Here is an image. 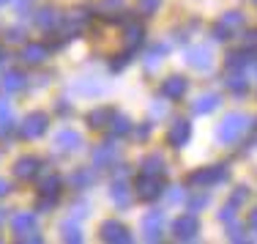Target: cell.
Here are the masks:
<instances>
[{
  "label": "cell",
  "instance_id": "cell-1",
  "mask_svg": "<svg viewBox=\"0 0 257 244\" xmlns=\"http://www.w3.org/2000/svg\"><path fill=\"white\" fill-rule=\"evenodd\" d=\"M246 129H249V118H246V115H243V113H227L222 118V124L216 126V140L222 145L235 143V140L241 137Z\"/></svg>",
  "mask_w": 257,
  "mask_h": 244
},
{
  "label": "cell",
  "instance_id": "cell-2",
  "mask_svg": "<svg viewBox=\"0 0 257 244\" xmlns=\"http://www.w3.org/2000/svg\"><path fill=\"white\" fill-rule=\"evenodd\" d=\"M164 176H154V173H140L137 176V181H134V192L140 195V200H156V198H162V192H164Z\"/></svg>",
  "mask_w": 257,
  "mask_h": 244
},
{
  "label": "cell",
  "instance_id": "cell-3",
  "mask_svg": "<svg viewBox=\"0 0 257 244\" xmlns=\"http://www.w3.org/2000/svg\"><path fill=\"white\" fill-rule=\"evenodd\" d=\"M47 129H50V115L47 113H30L20 124V137L22 140H39Z\"/></svg>",
  "mask_w": 257,
  "mask_h": 244
},
{
  "label": "cell",
  "instance_id": "cell-4",
  "mask_svg": "<svg viewBox=\"0 0 257 244\" xmlns=\"http://www.w3.org/2000/svg\"><path fill=\"white\" fill-rule=\"evenodd\" d=\"M227 176H230V170L224 165H213V168H203L197 173H192L189 176V184L192 187H213V184L227 181Z\"/></svg>",
  "mask_w": 257,
  "mask_h": 244
},
{
  "label": "cell",
  "instance_id": "cell-5",
  "mask_svg": "<svg viewBox=\"0 0 257 244\" xmlns=\"http://www.w3.org/2000/svg\"><path fill=\"white\" fill-rule=\"evenodd\" d=\"M173 233H175V239L178 241H192L194 236L200 233V222H197V214H183V217H178L173 222Z\"/></svg>",
  "mask_w": 257,
  "mask_h": 244
},
{
  "label": "cell",
  "instance_id": "cell-6",
  "mask_svg": "<svg viewBox=\"0 0 257 244\" xmlns=\"http://www.w3.org/2000/svg\"><path fill=\"white\" fill-rule=\"evenodd\" d=\"M101 239L107 244H132V236H128V228L126 225H120L118 219H107V222H101Z\"/></svg>",
  "mask_w": 257,
  "mask_h": 244
},
{
  "label": "cell",
  "instance_id": "cell-7",
  "mask_svg": "<svg viewBox=\"0 0 257 244\" xmlns=\"http://www.w3.org/2000/svg\"><path fill=\"white\" fill-rule=\"evenodd\" d=\"M90 159H93L96 168H109V165H115L118 162V145H115V140H107V143L96 145Z\"/></svg>",
  "mask_w": 257,
  "mask_h": 244
},
{
  "label": "cell",
  "instance_id": "cell-8",
  "mask_svg": "<svg viewBox=\"0 0 257 244\" xmlns=\"http://www.w3.org/2000/svg\"><path fill=\"white\" fill-rule=\"evenodd\" d=\"M79 145H82V135L74 129H60L58 135H55V148H58V154H74V151H79Z\"/></svg>",
  "mask_w": 257,
  "mask_h": 244
},
{
  "label": "cell",
  "instance_id": "cell-9",
  "mask_svg": "<svg viewBox=\"0 0 257 244\" xmlns=\"http://www.w3.org/2000/svg\"><path fill=\"white\" fill-rule=\"evenodd\" d=\"M162 230H164V214L162 211H148V214L143 217V233L148 241H159L162 239Z\"/></svg>",
  "mask_w": 257,
  "mask_h": 244
},
{
  "label": "cell",
  "instance_id": "cell-10",
  "mask_svg": "<svg viewBox=\"0 0 257 244\" xmlns=\"http://www.w3.org/2000/svg\"><path fill=\"white\" fill-rule=\"evenodd\" d=\"M189 137H192V124L189 121H173V126H170V132H167V143L173 145V148H183V145L189 143Z\"/></svg>",
  "mask_w": 257,
  "mask_h": 244
},
{
  "label": "cell",
  "instance_id": "cell-11",
  "mask_svg": "<svg viewBox=\"0 0 257 244\" xmlns=\"http://www.w3.org/2000/svg\"><path fill=\"white\" fill-rule=\"evenodd\" d=\"M186 63L192 66V69H197V71H208L213 66V55H211V50H208L205 44L192 47V50L186 52Z\"/></svg>",
  "mask_w": 257,
  "mask_h": 244
},
{
  "label": "cell",
  "instance_id": "cell-12",
  "mask_svg": "<svg viewBox=\"0 0 257 244\" xmlns=\"http://www.w3.org/2000/svg\"><path fill=\"white\" fill-rule=\"evenodd\" d=\"M39 173H41V159H36V156H20L14 165V176L20 181H30Z\"/></svg>",
  "mask_w": 257,
  "mask_h": 244
},
{
  "label": "cell",
  "instance_id": "cell-13",
  "mask_svg": "<svg viewBox=\"0 0 257 244\" xmlns=\"http://www.w3.org/2000/svg\"><path fill=\"white\" fill-rule=\"evenodd\" d=\"M186 88H189L186 77L173 74V77H167V80L162 83V96H164V99H173V102H175V99H183Z\"/></svg>",
  "mask_w": 257,
  "mask_h": 244
},
{
  "label": "cell",
  "instance_id": "cell-14",
  "mask_svg": "<svg viewBox=\"0 0 257 244\" xmlns=\"http://www.w3.org/2000/svg\"><path fill=\"white\" fill-rule=\"evenodd\" d=\"M25 88H28V77L17 69H9L3 74V80H0V91H3V94H20V91H25Z\"/></svg>",
  "mask_w": 257,
  "mask_h": 244
},
{
  "label": "cell",
  "instance_id": "cell-15",
  "mask_svg": "<svg viewBox=\"0 0 257 244\" xmlns=\"http://www.w3.org/2000/svg\"><path fill=\"white\" fill-rule=\"evenodd\" d=\"M20 58L30 66H39V63H44V60L50 58V47L47 44H25L22 52H20Z\"/></svg>",
  "mask_w": 257,
  "mask_h": 244
},
{
  "label": "cell",
  "instance_id": "cell-16",
  "mask_svg": "<svg viewBox=\"0 0 257 244\" xmlns=\"http://www.w3.org/2000/svg\"><path fill=\"white\" fill-rule=\"evenodd\" d=\"M145 41V30L137 25V22H126V36H123V44H126V52H137Z\"/></svg>",
  "mask_w": 257,
  "mask_h": 244
},
{
  "label": "cell",
  "instance_id": "cell-17",
  "mask_svg": "<svg viewBox=\"0 0 257 244\" xmlns=\"http://www.w3.org/2000/svg\"><path fill=\"white\" fill-rule=\"evenodd\" d=\"M69 184L74 190H90L96 184V170L93 168H77L74 173L69 176Z\"/></svg>",
  "mask_w": 257,
  "mask_h": 244
},
{
  "label": "cell",
  "instance_id": "cell-18",
  "mask_svg": "<svg viewBox=\"0 0 257 244\" xmlns=\"http://www.w3.org/2000/svg\"><path fill=\"white\" fill-rule=\"evenodd\" d=\"M60 14H58V9H52V6H44V9L36 14V25H39L41 30H55V28H60Z\"/></svg>",
  "mask_w": 257,
  "mask_h": 244
},
{
  "label": "cell",
  "instance_id": "cell-19",
  "mask_svg": "<svg viewBox=\"0 0 257 244\" xmlns=\"http://www.w3.org/2000/svg\"><path fill=\"white\" fill-rule=\"evenodd\" d=\"M36 225H39L36 211H17V214L11 217V228H14V233H22V230H36Z\"/></svg>",
  "mask_w": 257,
  "mask_h": 244
},
{
  "label": "cell",
  "instance_id": "cell-20",
  "mask_svg": "<svg viewBox=\"0 0 257 244\" xmlns=\"http://www.w3.org/2000/svg\"><path fill=\"white\" fill-rule=\"evenodd\" d=\"M219 105H222V96H219V94H203L197 102H194L192 110H194L197 115H208V113H213Z\"/></svg>",
  "mask_w": 257,
  "mask_h": 244
},
{
  "label": "cell",
  "instance_id": "cell-21",
  "mask_svg": "<svg viewBox=\"0 0 257 244\" xmlns=\"http://www.w3.org/2000/svg\"><path fill=\"white\" fill-rule=\"evenodd\" d=\"M115 110L112 107H96L88 113V124L93 126V129H101V126H109V121H112Z\"/></svg>",
  "mask_w": 257,
  "mask_h": 244
},
{
  "label": "cell",
  "instance_id": "cell-22",
  "mask_svg": "<svg viewBox=\"0 0 257 244\" xmlns=\"http://www.w3.org/2000/svg\"><path fill=\"white\" fill-rule=\"evenodd\" d=\"M112 200L120 206V209H126L128 203H132V192H128V187H126V179H115L112 181Z\"/></svg>",
  "mask_w": 257,
  "mask_h": 244
},
{
  "label": "cell",
  "instance_id": "cell-23",
  "mask_svg": "<svg viewBox=\"0 0 257 244\" xmlns=\"http://www.w3.org/2000/svg\"><path fill=\"white\" fill-rule=\"evenodd\" d=\"M63 25H66V36H77L79 30L88 25V14H85V11H71Z\"/></svg>",
  "mask_w": 257,
  "mask_h": 244
},
{
  "label": "cell",
  "instance_id": "cell-24",
  "mask_svg": "<svg viewBox=\"0 0 257 244\" xmlns=\"http://www.w3.org/2000/svg\"><path fill=\"white\" fill-rule=\"evenodd\" d=\"M14 132V115H11V105L6 99H0V137Z\"/></svg>",
  "mask_w": 257,
  "mask_h": 244
},
{
  "label": "cell",
  "instance_id": "cell-25",
  "mask_svg": "<svg viewBox=\"0 0 257 244\" xmlns=\"http://www.w3.org/2000/svg\"><path fill=\"white\" fill-rule=\"evenodd\" d=\"M143 173H154V176H164L167 173V165H164L162 154H148L143 159Z\"/></svg>",
  "mask_w": 257,
  "mask_h": 244
},
{
  "label": "cell",
  "instance_id": "cell-26",
  "mask_svg": "<svg viewBox=\"0 0 257 244\" xmlns=\"http://www.w3.org/2000/svg\"><path fill=\"white\" fill-rule=\"evenodd\" d=\"M123 9V0H101L99 6H96V14H101L104 20L115 22V14Z\"/></svg>",
  "mask_w": 257,
  "mask_h": 244
},
{
  "label": "cell",
  "instance_id": "cell-27",
  "mask_svg": "<svg viewBox=\"0 0 257 244\" xmlns=\"http://www.w3.org/2000/svg\"><path fill=\"white\" fill-rule=\"evenodd\" d=\"M39 190H41V195H58L60 192V176L58 173H44L39 179Z\"/></svg>",
  "mask_w": 257,
  "mask_h": 244
},
{
  "label": "cell",
  "instance_id": "cell-28",
  "mask_svg": "<svg viewBox=\"0 0 257 244\" xmlns=\"http://www.w3.org/2000/svg\"><path fill=\"white\" fill-rule=\"evenodd\" d=\"M128 132H132V121H128L126 115L115 113L112 121H109V135H112V137H123V135H128Z\"/></svg>",
  "mask_w": 257,
  "mask_h": 244
},
{
  "label": "cell",
  "instance_id": "cell-29",
  "mask_svg": "<svg viewBox=\"0 0 257 244\" xmlns=\"http://www.w3.org/2000/svg\"><path fill=\"white\" fill-rule=\"evenodd\" d=\"M224 83H227V91H230V94H235V96H243L249 91V80H243L241 71H232Z\"/></svg>",
  "mask_w": 257,
  "mask_h": 244
},
{
  "label": "cell",
  "instance_id": "cell-30",
  "mask_svg": "<svg viewBox=\"0 0 257 244\" xmlns=\"http://www.w3.org/2000/svg\"><path fill=\"white\" fill-rule=\"evenodd\" d=\"M164 55H167V47H164V44H156V47H151V52L145 55V69H148V71L159 69V63L164 60Z\"/></svg>",
  "mask_w": 257,
  "mask_h": 244
},
{
  "label": "cell",
  "instance_id": "cell-31",
  "mask_svg": "<svg viewBox=\"0 0 257 244\" xmlns=\"http://www.w3.org/2000/svg\"><path fill=\"white\" fill-rule=\"evenodd\" d=\"M249 63H252V55H249V52H232V55H227V71H243Z\"/></svg>",
  "mask_w": 257,
  "mask_h": 244
},
{
  "label": "cell",
  "instance_id": "cell-32",
  "mask_svg": "<svg viewBox=\"0 0 257 244\" xmlns=\"http://www.w3.org/2000/svg\"><path fill=\"white\" fill-rule=\"evenodd\" d=\"M60 233H63V241H74V244L82 241V230H79V225L74 219H66V222L60 225Z\"/></svg>",
  "mask_w": 257,
  "mask_h": 244
},
{
  "label": "cell",
  "instance_id": "cell-33",
  "mask_svg": "<svg viewBox=\"0 0 257 244\" xmlns=\"http://www.w3.org/2000/svg\"><path fill=\"white\" fill-rule=\"evenodd\" d=\"M93 77H85V80H79L74 88L79 91V94H101L104 91V85H99V83H90Z\"/></svg>",
  "mask_w": 257,
  "mask_h": 244
},
{
  "label": "cell",
  "instance_id": "cell-34",
  "mask_svg": "<svg viewBox=\"0 0 257 244\" xmlns=\"http://www.w3.org/2000/svg\"><path fill=\"white\" fill-rule=\"evenodd\" d=\"M208 203H211V195L200 192V195H194V198L189 200V211H192V214H197V211H203Z\"/></svg>",
  "mask_w": 257,
  "mask_h": 244
},
{
  "label": "cell",
  "instance_id": "cell-35",
  "mask_svg": "<svg viewBox=\"0 0 257 244\" xmlns=\"http://www.w3.org/2000/svg\"><path fill=\"white\" fill-rule=\"evenodd\" d=\"M219 22H222V25H227L230 30L232 28H241L243 25V14H241V11H227V14H224Z\"/></svg>",
  "mask_w": 257,
  "mask_h": 244
},
{
  "label": "cell",
  "instance_id": "cell-36",
  "mask_svg": "<svg viewBox=\"0 0 257 244\" xmlns=\"http://www.w3.org/2000/svg\"><path fill=\"white\" fill-rule=\"evenodd\" d=\"M55 203H58V195H41L39 203H36V211H52Z\"/></svg>",
  "mask_w": 257,
  "mask_h": 244
},
{
  "label": "cell",
  "instance_id": "cell-37",
  "mask_svg": "<svg viewBox=\"0 0 257 244\" xmlns=\"http://www.w3.org/2000/svg\"><path fill=\"white\" fill-rule=\"evenodd\" d=\"M132 55H134V52H126V55H120V58L109 60V71H112V74H115V71H123V69H126V63L132 60Z\"/></svg>",
  "mask_w": 257,
  "mask_h": 244
},
{
  "label": "cell",
  "instance_id": "cell-38",
  "mask_svg": "<svg viewBox=\"0 0 257 244\" xmlns=\"http://www.w3.org/2000/svg\"><path fill=\"white\" fill-rule=\"evenodd\" d=\"M162 0H140V14H156Z\"/></svg>",
  "mask_w": 257,
  "mask_h": 244
},
{
  "label": "cell",
  "instance_id": "cell-39",
  "mask_svg": "<svg viewBox=\"0 0 257 244\" xmlns=\"http://www.w3.org/2000/svg\"><path fill=\"white\" fill-rule=\"evenodd\" d=\"M17 241H33V244H41V241H44V236L36 233V230H22V233H17Z\"/></svg>",
  "mask_w": 257,
  "mask_h": 244
},
{
  "label": "cell",
  "instance_id": "cell-40",
  "mask_svg": "<svg viewBox=\"0 0 257 244\" xmlns=\"http://www.w3.org/2000/svg\"><path fill=\"white\" fill-rule=\"evenodd\" d=\"M230 33H232V30H230L227 25H222V22H219V25H213V39H216V41L230 39Z\"/></svg>",
  "mask_w": 257,
  "mask_h": 244
},
{
  "label": "cell",
  "instance_id": "cell-41",
  "mask_svg": "<svg viewBox=\"0 0 257 244\" xmlns=\"http://www.w3.org/2000/svg\"><path fill=\"white\" fill-rule=\"evenodd\" d=\"M219 219H222V222H235V203L224 206V209L219 211Z\"/></svg>",
  "mask_w": 257,
  "mask_h": 244
},
{
  "label": "cell",
  "instance_id": "cell-42",
  "mask_svg": "<svg viewBox=\"0 0 257 244\" xmlns=\"http://www.w3.org/2000/svg\"><path fill=\"white\" fill-rule=\"evenodd\" d=\"M246 195H249V190H246V187H238V190L232 192V203H235V206H241L243 200H246Z\"/></svg>",
  "mask_w": 257,
  "mask_h": 244
},
{
  "label": "cell",
  "instance_id": "cell-43",
  "mask_svg": "<svg viewBox=\"0 0 257 244\" xmlns=\"http://www.w3.org/2000/svg\"><path fill=\"white\" fill-rule=\"evenodd\" d=\"M134 137H137V140H148L151 137V124L137 126V129H134Z\"/></svg>",
  "mask_w": 257,
  "mask_h": 244
},
{
  "label": "cell",
  "instance_id": "cell-44",
  "mask_svg": "<svg viewBox=\"0 0 257 244\" xmlns=\"http://www.w3.org/2000/svg\"><path fill=\"white\" fill-rule=\"evenodd\" d=\"M246 228L252 230V233H257V209L249 211V219H246Z\"/></svg>",
  "mask_w": 257,
  "mask_h": 244
},
{
  "label": "cell",
  "instance_id": "cell-45",
  "mask_svg": "<svg viewBox=\"0 0 257 244\" xmlns=\"http://www.w3.org/2000/svg\"><path fill=\"white\" fill-rule=\"evenodd\" d=\"M88 209H90V206L85 203V200H79V203H77L71 211H74V214H77V219H79V217H85V214H88Z\"/></svg>",
  "mask_w": 257,
  "mask_h": 244
},
{
  "label": "cell",
  "instance_id": "cell-46",
  "mask_svg": "<svg viewBox=\"0 0 257 244\" xmlns=\"http://www.w3.org/2000/svg\"><path fill=\"white\" fill-rule=\"evenodd\" d=\"M230 239L232 241H246V236L241 233V228H238V225H232V228H230Z\"/></svg>",
  "mask_w": 257,
  "mask_h": 244
},
{
  "label": "cell",
  "instance_id": "cell-47",
  "mask_svg": "<svg viewBox=\"0 0 257 244\" xmlns=\"http://www.w3.org/2000/svg\"><path fill=\"white\" fill-rule=\"evenodd\" d=\"M167 198L173 200V203H178V200H183V192H181V187H173V192H170Z\"/></svg>",
  "mask_w": 257,
  "mask_h": 244
},
{
  "label": "cell",
  "instance_id": "cell-48",
  "mask_svg": "<svg viewBox=\"0 0 257 244\" xmlns=\"http://www.w3.org/2000/svg\"><path fill=\"white\" fill-rule=\"evenodd\" d=\"M249 47H257V30H249L246 33V50Z\"/></svg>",
  "mask_w": 257,
  "mask_h": 244
},
{
  "label": "cell",
  "instance_id": "cell-49",
  "mask_svg": "<svg viewBox=\"0 0 257 244\" xmlns=\"http://www.w3.org/2000/svg\"><path fill=\"white\" fill-rule=\"evenodd\" d=\"M128 176V168L126 165H118V168H115V179H126Z\"/></svg>",
  "mask_w": 257,
  "mask_h": 244
},
{
  "label": "cell",
  "instance_id": "cell-50",
  "mask_svg": "<svg viewBox=\"0 0 257 244\" xmlns=\"http://www.w3.org/2000/svg\"><path fill=\"white\" fill-rule=\"evenodd\" d=\"M9 192H11V184H9L6 179H0V198H6Z\"/></svg>",
  "mask_w": 257,
  "mask_h": 244
},
{
  "label": "cell",
  "instance_id": "cell-51",
  "mask_svg": "<svg viewBox=\"0 0 257 244\" xmlns=\"http://www.w3.org/2000/svg\"><path fill=\"white\" fill-rule=\"evenodd\" d=\"M20 39H22V30L20 28H11L9 30V41H20Z\"/></svg>",
  "mask_w": 257,
  "mask_h": 244
},
{
  "label": "cell",
  "instance_id": "cell-52",
  "mask_svg": "<svg viewBox=\"0 0 257 244\" xmlns=\"http://www.w3.org/2000/svg\"><path fill=\"white\" fill-rule=\"evenodd\" d=\"M151 113H154L156 118H159V115H164V113H167V107H164V105H151Z\"/></svg>",
  "mask_w": 257,
  "mask_h": 244
},
{
  "label": "cell",
  "instance_id": "cell-53",
  "mask_svg": "<svg viewBox=\"0 0 257 244\" xmlns=\"http://www.w3.org/2000/svg\"><path fill=\"white\" fill-rule=\"evenodd\" d=\"M17 3H20V6H22V9H25V6H28V0H17Z\"/></svg>",
  "mask_w": 257,
  "mask_h": 244
},
{
  "label": "cell",
  "instance_id": "cell-54",
  "mask_svg": "<svg viewBox=\"0 0 257 244\" xmlns=\"http://www.w3.org/2000/svg\"><path fill=\"white\" fill-rule=\"evenodd\" d=\"M6 3H11V0H0V6H6Z\"/></svg>",
  "mask_w": 257,
  "mask_h": 244
},
{
  "label": "cell",
  "instance_id": "cell-55",
  "mask_svg": "<svg viewBox=\"0 0 257 244\" xmlns=\"http://www.w3.org/2000/svg\"><path fill=\"white\" fill-rule=\"evenodd\" d=\"M0 219H3V214H0Z\"/></svg>",
  "mask_w": 257,
  "mask_h": 244
},
{
  "label": "cell",
  "instance_id": "cell-56",
  "mask_svg": "<svg viewBox=\"0 0 257 244\" xmlns=\"http://www.w3.org/2000/svg\"><path fill=\"white\" fill-rule=\"evenodd\" d=\"M254 3H257V0H254Z\"/></svg>",
  "mask_w": 257,
  "mask_h": 244
}]
</instances>
